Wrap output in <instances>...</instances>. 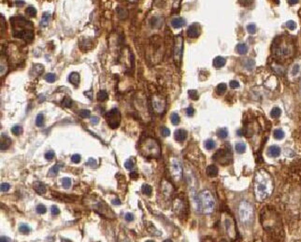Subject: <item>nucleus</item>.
Returning a JSON list of instances; mask_svg holds the SVG:
<instances>
[{
	"instance_id": "ddd939ff",
	"label": "nucleus",
	"mask_w": 301,
	"mask_h": 242,
	"mask_svg": "<svg viewBox=\"0 0 301 242\" xmlns=\"http://www.w3.org/2000/svg\"><path fill=\"white\" fill-rule=\"evenodd\" d=\"M171 25L173 28H180L182 26H184L185 25V20L184 19H182L180 17H176V18H173L171 20Z\"/></svg>"
},
{
	"instance_id": "e2e57ef3",
	"label": "nucleus",
	"mask_w": 301,
	"mask_h": 242,
	"mask_svg": "<svg viewBox=\"0 0 301 242\" xmlns=\"http://www.w3.org/2000/svg\"><path fill=\"white\" fill-rule=\"evenodd\" d=\"M0 241L1 242H4V241H10V238L7 237H1V238H0Z\"/></svg>"
},
{
	"instance_id": "bb28decb",
	"label": "nucleus",
	"mask_w": 301,
	"mask_h": 242,
	"mask_svg": "<svg viewBox=\"0 0 301 242\" xmlns=\"http://www.w3.org/2000/svg\"><path fill=\"white\" fill-rule=\"evenodd\" d=\"M62 167V164H55L53 167H51L50 168V171H49V174L51 176H55L57 175L58 171L60 170V168Z\"/></svg>"
},
{
	"instance_id": "1a4fd4ad",
	"label": "nucleus",
	"mask_w": 301,
	"mask_h": 242,
	"mask_svg": "<svg viewBox=\"0 0 301 242\" xmlns=\"http://www.w3.org/2000/svg\"><path fill=\"white\" fill-rule=\"evenodd\" d=\"M170 174H171V177L173 178V180H175L176 181H180L181 179V176H182V167L180 166V162L175 159V158H171L170 160Z\"/></svg>"
},
{
	"instance_id": "f3484780",
	"label": "nucleus",
	"mask_w": 301,
	"mask_h": 242,
	"mask_svg": "<svg viewBox=\"0 0 301 242\" xmlns=\"http://www.w3.org/2000/svg\"><path fill=\"white\" fill-rule=\"evenodd\" d=\"M68 80L69 82L72 83L74 86H78L80 83V74L77 72H72L70 73L69 77H68Z\"/></svg>"
},
{
	"instance_id": "0e129e2a",
	"label": "nucleus",
	"mask_w": 301,
	"mask_h": 242,
	"mask_svg": "<svg viewBox=\"0 0 301 242\" xmlns=\"http://www.w3.org/2000/svg\"><path fill=\"white\" fill-rule=\"evenodd\" d=\"M244 133H245V131H244V130H242V129H240V130H238V135H239L240 137H241V136H244Z\"/></svg>"
},
{
	"instance_id": "b1692460",
	"label": "nucleus",
	"mask_w": 301,
	"mask_h": 242,
	"mask_svg": "<svg viewBox=\"0 0 301 242\" xmlns=\"http://www.w3.org/2000/svg\"><path fill=\"white\" fill-rule=\"evenodd\" d=\"M170 121H171L172 124L178 125L180 124V119L179 114L176 113V112H172L171 115H170Z\"/></svg>"
},
{
	"instance_id": "8fccbe9b",
	"label": "nucleus",
	"mask_w": 301,
	"mask_h": 242,
	"mask_svg": "<svg viewBox=\"0 0 301 242\" xmlns=\"http://www.w3.org/2000/svg\"><path fill=\"white\" fill-rule=\"evenodd\" d=\"M71 161L75 164H78L81 162V155L80 154H74L71 156Z\"/></svg>"
},
{
	"instance_id": "c85d7f7f",
	"label": "nucleus",
	"mask_w": 301,
	"mask_h": 242,
	"mask_svg": "<svg viewBox=\"0 0 301 242\" xmlns=\"http://www.w3.org/2000/svg\"><path fill=\"white\" fill-rule=\"evenodd\" d=\"M273 136L276 139H283L284 138V132L282 129H276L273 133Z\"/></svg>"
},
{
	"instance_id": "4d7b16f0",
	"label": "nucleus",
	"mask_w": 301,
	"mask_h": 242,
	"mask_svg": "<svg viewBox=\"0 0 301 242\" xmlns=\"http://www.w3.org/2000/svg\"><path fill=\"white\" fill-rule=\"evenodd\" d=\"M194 112H195V111H194V108H193L192 107L187 108V109H186V114H187L188 116H193V115H194Z\"/></svg>"
},
{
	"instance_id": "680f3d73",
	"label": "nucleus",
	"mask_w": 301,
	"mask_h": 242,
	"mask_svg": "<svg viewBox=\"0 0 301 242\" xmlns=\"http://www.w3.org/2000/svg\"><path fill=\"white\" fill-rule=\"evenodd\" d=\"M16 5L17 6H23V5H25V2L23 1V0H17V1H16Z\"/></svg>"
},
{
	"instance_id": "bf43d9fd",
	"label": "nucleus",
	"mask_w": 301,
	"mask_h": 242,
	"mask_svg": "<svg viewBox=\"0 0 301 242\" xmlns=\"http://www.w3.org/2000/svg\"><path fill=\"white\" fill-rule=\"evenodd\" d=\"M98 122H99V119H98V117H92V118H91V123H92L93 124H98Z\"/></svg>"
},
{
	"instance_id": "c9c22d12",
	"label": "nucleus",
	"mask_w": 301,
	"mask_h": 242,
	"mask_svg": "<svg viewBox=\"0 0 301 242\" xmlns=\"http://www.w3.org/2000/svg\"><path fill=\"white\" fill-rule=\"evenodd\" d=\"M141 190H142V193L145 194L146 195H150L153 192V188L149 184H143Z\"/></svg>"
},
{
	"instance_id": "c756f323",
	"label": "nucleus",
	"mask_w": 301,
	"mask_h": 242,
	"mask_svg": "<svg viewBox=\"0 0 301 242\" xmlns=\"http://www.w3.org/2000/svg\"><path fill=\"white\" fill-rule=\"evenodd\" d=\"M107 98H108V93L105 90H101V91L98 92V101L103 102V101L107 100Z\"/></svg>"
},
{
	"instance_id": "58836bf2",
	"label": "nucleus",
	"mask_w": 301,
	"mask_h": 242,
	"mask_svg": "<svg viewBox=\"0 0 301 242\" xmlns=\"http://www.w3.org/2000/svg\"><path fill=\"white\" fill-rule=\"evenodd\" d=\"M36 210H37V212H38V214H44V213H46V211H47L46 207H45L44 205H43V204H39V205H38L37 207H36Z\"/></svg>"
},
{
	"instance_id": "423d86ee",
	"label": "nucleus",
	"mask_w": 301,
	"mask_h": 242,
	"mask_svg": "<svg viewBox=\"0 0 301 242\" xmlns=\"http://www.w3.org/2000/svg\"><path fill=\"white\" fill-rule=\"evenodd\" d=\"M182 50H184V38L181 35H178L175 38L174 48H173V57L175 64L180 67L182 57Z\"/></svg>"
},
{
	"instance_id": "2f4dec72",
	"label": "nucleus",
	"mask_w": 301,
	"mask_h": 242,
	"mask_svg": "<svg viewBox=\"0 0 301 242\" xmlns=\"http://www.w3.org/2000/svg\"><path fill=\"white\" fill-rule=\"evenodd\" d=\"M12 134H14L15 136H20V135L23 134L24 129L20 125H15L12 128Z\"/></svg>"
},
{
	"instance_id": "f704fd0d",
	"label": "nucleus",
	"mask_w": 301,
	"mask_h": 242,
	"mask_svg": "<svg viewBox=\"0 0 301 242\" xmlns=\"http://www.w3.org/2000/svg\"><path fill=\"white\" fill-rule=\"evenodd\" d=\"M43 124H44V116H43L42 113L38 114L37 116V119H36V125L38 126V127H41L43 126Z\"/></svg>"
},
{
	"instance_id": "4c0bfd02",
	"label": "nucleus",
	"mask_w": 301,
	"mask_h": 242,
	"mask_svg": "<svg viewBox=\"0 0 301 242\" xmlns=\"http://www.w3.org/2000/svg\"><path fill=\"white\" fill-rule=\"evenodd\" d=\"M188 94H189V97L193 100H197L199 98V94L197 90H189Z\"/></svg>"
},
{
	"instance_id": "0eeeda50",
	"label": "nucleus",
	"mask_w": 301,
	"mask_h": 242,
	"mask_svg": "<svg viewBox=\"0 0 301 242\" xmlns=\"http://www.w3.org/2000/svg\"><path fill=\"white\" fill-rule=\"evenodd\" d=\"M152 105L154 111L158 114H163L167 108L166 98L160 94H155L152 96Z\"/></svg>"
},
{
	"instance_id": "2eb2a0df",
	"label": "nucleus",
	"mask_w": 301,
	"mask_h": 242,
	"mask_svg": "<svg viewBox=\"0 0 301 242\" xmlns=\"http://www.w3.org/2000/svg\"><path fill=\"white\" fill-rule=\"evenodd\" d=\"M33 187L35 191L38 194H44L46 193V186L43 184L40 181H36L33 184Z\"/></svg>"
},
{
	"instance_id": "4be33fe9",
	"label": "nucleus",
	"mask_w": 301,
	"mask_h": 242,
	"mask_svg": "<svg viewBox=\"0 0 301 242\" xmlns=\"http://www.w3.org/2000/svg\"><path fill=\"white\" fill-rule=\"evenodd\" d=\"M300 71V67H299V65L298 64H294L291 68H290V71H289V74L290 76H292V77H295L296 75H298Z\"/></svg>"
},
{
	"instance_id": "5fc2aeb1",
	"label": "nucleus",
	"mask_w": 301,
	"mask_h": 242,
	"mask_svg": "<svg viewBox=\"0 0 301 242\" xmlns=\"http://www.w3.org/2000/svg\"><path fill=\"white\" fill-rule=\"evenodd\" d=\"M229 86L231 88H239L240 87V83H239V81H230Z\"/></svg>"
},
{
	"instance_id": "cd10ccee",
	"label": "nucleus",
	"mask_w": 301,
	"mask_h": 242,
	"mask_svg": "<svg viewBox=\"0 0 301 242\" xmlns=\"http://www.w3.org/2000/svg\"><path fill=\"white\" fill-rule=\"evenodd\" d=\"M25 14L29 17H35L37 14V9L34 7L30 6L25 9Z\"/></svg>"
},
{
	"instance_id": "39448f33",
	"label": "nucleus",
	"mask_w": 301,
	"mask_h": 242,
	"mask_svg": "<svg viewBox=\"0 0 301 242\" xmlns=\"http://www.w3.org/2000/svg\"><path fill=\"white\" fill-rule=\"evenodd\" d=\"M200 199H201V204H202V210L206 214H210L213 211L214 207H215V201L212 194H210V191H203L200 194Z\"/></svg>"
},
{
	"instance_id": "20e7f679",
	"label": "nucleus",
	"mask_w": 301,
	"mask_h": 242,
	"mask_svg": "<svg viewBox=\"0 0 301 242\" xmlns=\"http://www.w3.org/2000/svg\"><path fill=\"white\" fill-rule=\"evenodd\" d=\"M239 217L243 224H248L252 223L253 218V206L246 201H241L239 206Z\"/></svg>"
},
{
	"instance_id": "412c9836",
	"label": "nucleus",
	"mask_w": 301,
	"mask_h": 242,
	"mask_svg": "<svg viewBox=\"0 0 301 242\" xmlns=\"http://www.w3.org/2000/svg\"><path fill=\"white\" fill-rule=\"evenodd\" d=\"M236 50L240 54H245V53H247V51H248V47H247V45L244 43H240L236 45Z\"/></svg>"
},
{
	"instance_id": "de8ad7c7",
	"label": "nucleus",
	"mask_w": 301,
	"mask_h": 242,
	"mask_svg": "<svg viewBox=\"0 0 301 242\" xmlns=\"http://www.w3.org/2000/svg\"><path fill=\"white\" fill-rule=\"evenodd\" d=\"M239 1H240V4L241 6H243V7H248V6H250V5L253 4V0H239Z\"/></svg>"
},
{
	"instance_id": "09e8293b",
	"label": "nucleus",
	"mask_w": 301,
	"mask_h": 242,
	"mask_svg": "<svg viewBox=\"0 0 301 242\" xmlns=\"http://www.w3.org/2000/svg\"><path fill=\"white\" fill-rule=\"evenodd\" d=\"M53 157H55V151H48L45 153V158L47 160H51V159H53Z\"/></svg>"
},
{
	"instance_id": "13d9d810",
	"label": "nucleus",
	"mask_w": 301,
	"mask_h": 242,
	"mask_svg": "<svg viewBox=\"0 0 301 242\" xmlns=\"http://www.w3.org/2000/svg\"><path fill=\"white\" fill-rule=\"evenodd\" d=\"M129 176H130V178H131L132 180H137V177H138L137 173V172H135V171L131 172L130 174H129Z\"/></svg>"
},
{
	"instance_id": "052dcab7",
	"label": "nucleus",
	"mask_w": 301,
	"mask_h": 242,
	"mask_svg": "<svg viewBox=\"0 0 301 242\" xmlns=\"http://www.w3.org/2000/svg\"><path fill=\"white\" fill-rule=\"evenodd\" d=\"M288 2L290 5H295L298 3V0H288Z\"/></svg>"
},
{
	"instance_id": "3c124183",
	"label": "nucleus",
	"mask_w": 301,
	"mask_h": 242,
	"mask_svg": "<svg viewBox=\"0 0 301 242\" xmlns=\"http://www.w3.org/2000/svg\"><path fill=\"white\" fill-rule=\"evenodd\" d=\"M161 132H162L163 137H168L170 135V130L167 127H163L161 129Z\"/></svg>"
},
{
	"instance_id": "f8f14e48",
	"label": "nucleus",
	"mask_w": 301,
	"mask_h": 242,
	"mask_svg": "<svg viewBox=\"0 0 301 242\" xmlns=\"http://www.w3.org/2000/svg\"><path fill=\"white\" fill-rule=\"evenodd\" d=\"M12 144V139H10L7 135H1V143H0V149L1 151H6Z\"/></svg>"
},
{
	"instance_id": "e433bc0d",
	"label": "nucleus",
	"mask_w": 301,
	"mask_h": 242,
	"mask_svg": "<svg viewBox=\"0 0 301 242\" xmlns=\"http://www.w3.org/2000/svg\"><path fill=\"white\" fill-rule=\"evenodd\" d=\"M204 145H205V148L207 150H212L215 148V146H216V144H215V142L214 140L212 139H208L205 141V143H204Z\"/></svg>"
},
{
	"instance_id": "a18cd8bd",
	"label": "nucleus",
	"mask_w": 301,
	"mask_h": 242,
	"mask_svg": "<svg viewBox=\"0 0 301 242\" xmlns=\"http://www.w3.org/2000/svg\"><path fill=\"white\" fill-rule=\"evenodd\" d=\"M286 27L290 30H295L296 27V25L294 21H288L287 23H286Z\"/></svg>"
},
{
	"instance_id": "9d476101",
	"label": "nucleus",
	"mask_w": 301,
	"mask_h": 242,
	"mask_svg": "<svg viewBox=\"0 0 301 242\" xmlns=\"http://www.w3.org/2000/svg\"><path fill=\"white\" fill-rule=\"evenodd\" d=\"M201 34V26L199 24L197 23H195V24H193L191 25L189 27H188V30H187V36L190 38H198Z\"/></svg>"
},
{
	"instance_id": "7c9ffc66",
	"label": "nucleus",
	"mask_w": 301,
	"mask_h": 242,
	"mask_svg": "<svg viewBox=\"0 0 301 242\" xmlns=\"http://www.w3.org/2000/svg\"><path fill=\"white\" fill-rule=\"evenodd\" d=\"M225 91H227V84L225 83H220L216 87V93L218 94H223Z\"/></svg>"
},
{
	"instance_id": "aec40b11",
	"label": "nucleus",
	"mask_w": 301,
	"mask_h": 242,
	"mask_svg": "<svg viewBox=\"0 0 301 242\" xmlns=\"http://www.w3.org/2000/svg\"><path fill=\"white\" fill-rule=\"evenodd\" d=\"M50 18H51V14L50 13H48V12H44V13H43L41 21H40V25L42 27H46L48 25V24H49Z\"/></svg>"
},
{
	"instance_id": "5701e85b",
	"label": "nucleus",
	"mask_w": 301,
	"mask_h": 242,
	"mask_svg": "<svg viewBox=\"0 0 301 242\" xmlns=\"http://www.w3.org/2000/svg\"><path fill=\"white\" fill-rule=\"evenodd\" d=\"M217 136L219 138L221 139H224V138H227V136H228V130L227 128H220L218 131H217Z\"/></svg>"
},
{
	"instance_id": "a19ab883",
	"label": "nucleus",
	"mask_w": 301,
	"mask_h": 242,
	"mask_svg": "<svg viewBox=\"0 0 301 242\" xmlns=\"http://www.w3.org/2000/svg\"><path fill=\"white\" fill-rule=\"evenodd\" d=\"M247 31H248V33H249V34H251V35L255 34V32H256V26H255V25L254 24L248 25H247Z\"/></svg>"
},
{
	"instance_id": "37998d69",
	"label": "nucleus",
	"mask_w": 301,
	"mask_h": 242,
	"mask_svg": "<svg viewBox=\"0 0 301 242\" xmlns=\"http://www.w3.org/2000/svg\"><path fill=\"white\" fill-rule=\"evenodd\" d=\"M63 106L66 108H71L72 107V100L69 97H64V99L63 100Z\"/></svg>"
},
{
	"instance_id": "6e6552de",
	"label": "nucleus",
	"mask_w": 301,
	"mask_h": 242,
	"mask_svg": "<svg viewBox=\"0 0 301 242\" xmlns=\"http://www.w3.org/2000/svg\"><path fill=\"white\" fill-rule=\"evenodd\" d=\"M106 119L109 126L112 129H115L121 124V113L118 111V108H112L107 112Z\"/></svg>"
},
{
	"instance_id": "69168bd1",
	"label": "nucleus",
	"mask_w": 301,
	"mask_h": 242,
	"mask_svg": "<svg viewBox=\"0 0 301 242\" xmlns=\"http://www.w3.org/2000/svg\"><path fill=\"white\" fill-rule=\"evenodd\" d=\"M112 204H114V205H121V201L119 199H114V200H112Z\"/></svg>"
},
{
	"instance_id": "7ed1b4c3",
	"label": "nucleus",
	"mask_w": 301,
	"mask_h": 242,
	"mask_svg": "<svg viewBox=\"0 0 301 242\" xmlns=\"http://www.w3.org/2000/svg\"><path fill=\"white\" fill-rule=\"evenodd\" d=\"M141 154L146 157L157 158L161 154V147L159 143L153 138H145L139 145Z\"/></svg>"
},
{
	"instance_id": "393cba45",
	"label": "nucleus",
	"mask_w": 301,
	"mask_h": 242,
	"mask_svg": "<svg viewBox=\"0 0 301 242\" xmlns=\"http://www.w3.org/2000/svg\"><path fill=\"white\" fill-rule=\"evenodd\" d=\"M235 149H236V152H239V153H244L245 151H246V145L244 144V143H242V142H239V143H236V144Z\"/></svg>"
},
{
	"instance_id": "ea45409f",
	"label": "nucleus",
	"mask_w": 301,
	"mask_h": 242,
	"mask_svg": "<svg viewBox=\"0 0 301 242\" xmlns=\"http://www.w3.org/2000/svg\"><path fill=\"white\" fill-rule=\"evenodd\" d=\"M62 184L64 189H68L71 185V180L69 178H64L62 181Z\"/></svg>"
},
{
	"instance_id": "4468645a",
	"label": "nucleus",
	"mask_w": 301,
	"mask_h": 242,
	"mask_svg": "<svg viewBox=\"0 0 301 242\" xmlns=\"http://www.w3.org/2000/svg\"><path fill=\"white\" fill-rule=\"evenodd\" d=\"M53 195H55V198L61 200V201H64V202H73L76 197L74 196H69V195H64V194H61L59 193H53Z\"/></svg>"
},
{
	"instance_id": "72a5a7b5",
	"label": "nucleus",
	"mask_w": 301,
	"mask_h": 242,
	"mask_svg": "<svg viewBox=\"0 0 301 242\" xmlns=\"http://www.w3.org/2000/svg\"><path fill=\"white\" fill-rule=\"evenodd\" d=\"M19 231H20V232H21L22 234H28V233L30 232V231H31V229H30V227H29L27 224H22L19 226Z\"/></svg>"
},
{
	"instance_id": "6ab92c4d",
	"label": "nucleus",
	"mask_w": 301,
	"mask_h": 242,
	"mask_svg": "<svg viewBox=\"0 0 301 242\" xmlns=\"http://www.w3.org/2000/svg\"><path fill=\"white\" fill-rule=\"evenodd\" d=\"M207 174H208L209 177H210V178L216 177V176L218 175V168H217V167L214 166V164L209 166L207 167Z\"/></svg>"
},
{
	"instance_id": "c03bdc74",
	"label": "nucleus",
	"mask_w": 301,
	"mask_h": 242,
	"mask_svg": "<svg viewBox=\"0 0 301 242\" xmlns=\"http://www.w3.org/2000/svg\"><path fill=\"white\" fill-rule=\"evenodd\" d=\"M56 79V77L55 74H52V73H48L46 76H45V80L48 81V82H53L55 81Z\"/></svg>"
},
{
	"instance_id": "79ce46f5",
	"label": "nucleus",
	"mask_w": 301,
	"mask_h": 242,
	"mask_svg": "<svg viewBox=\"0 0 301 242\" xmlns=\"http://www.w3.org/2000/svg\"><path fill=\"white\" fill-rule=\"evenodd\" d=\"M90 115H91V111H89V109H82V111H80V116L83 119L89 118Z\"/></svg>"
},
{
	"instance_id": "a878e982",
	"label": "nucleus",
	"mask_w": 301,
	"mask_h": 242,
	"mask_svg": "<svg viewBox=\"0 0 301 242\" xmlns=\"http://www.w3.org/2000/svg\"><path fill=\"white\" fill-rule=\"evenodd\" d=\"M270 115H271V117L274 118V119L279 118L280 116L282 115V109L280 108H278V107L273 108H272V111H271V112H270Z\"/></svg>"
},
{
	"instance_id": "f257e3e1",
	"label": "nucleus",
	"mask_w": 301,
	"mask_h": 242,
	"mask_svg": "<svg viewBox=\"0 0 301 242\" xmlns=\"http://www.w3.org/2000/svg\"><path fill=\"white\" fill-rule=\"evenodd\" d=\"M253 189L255 199L262 202L266 199L273 191V181L271 176L266 170H258L254 176Z\"/></svg>"
},
{
	"instance_id": "f03ea898",
	"label": "nucleus",
	"mask_w": 301,
	"mask_h": 242,
	"mask_svg": "<svg viewBox=\"0 0 301 242\" xmlns=\"http://www.w3.org/2000/svg\"><path fill=\"white\" fill-rule=\"evenodd\" d=\"M12 34L15 38L31 41L34 38L33 25L31 22L23 17H14L12 19Z\"/></svg>"
},
{
	"instance_id": "9b49d317",
	"label": "nucleus",
	"mask_w": 301,
	"mask_h": 242,
	"mask_svg": "<svg viewBox=\"0 0 301 242\" xmlns=\"http://www.w3.org/2000/svg\"><path fill=\"white\" fill-rule=\"evenodd\" d=\"M187 138V131L184 129H178L175 131L174 133V138L178 142H182L184 141Z\"/></svg>"
},
{
	"instance_id": "473e14b6",
	"label": "nucleus",
	"mask_w": 301,
	"mask_h": 242,
	"mask_svg": "<svg viewBox=\"0 0 301 242\" xmlns=\"http://www.w3.org/2000/svg\"><path fill=\"white\" fill-rule=\"evenodd\" d=\"M135 166V158H130L128 159L127 161H125L124 163V167L128 170H130L134 167Z\"/></svg>"
},
{
	"instance_id": "49530a36",
	"label": "nucleus",
	"mask_w": 301,
	"mask_h": 242,
	"mask_svg": "<svg viewBox=\"0 0 301 242\" xmlns=\"http://www.w3.org/2000/svg\"><path fill=\"white\" fill-rule=\"evenodd\" d=\"M9 188H10V185H9L8 183L4 182V183H1V187H0V190H1L2 193H6V192H8V191L9 190Z\"/></svg>"
},
{
	"instance_id": "a211bd4d",
	"label": "nucleus",
	"mask_w": 301,
	"mask_h": 242,
	"mask_svg": "<svg viewBox=\"0 0 301 242\" xmlns=\"http://www.w3.org/2000/svg\"><path fill=\"white\" fill-rule=\"evenodd\" d=\"M225 63H227V61H225V59L222 56H217L213 59V65H214V68H223L225 65Z\"/></svg>"
},
{
	"instance_id": "603ef678",
	"label": "nucleus",
	"mask_w": 301,
	"mask_h": 242,
	"mask_svg": "<svg viewBox=\"0 0 301 242\" xmlns=\"http://www.w3.org/2000/svg\"><path fill=\"white\" fill-rule=\"evenodd\" d=\"M51 212L52 215H58L60 213V211H59V208L55 206H52L51 208Z\"/></svg>"
},
{
	"instance_id": "864d4df0",
	"label": "nucleus",
	"mask_w": 301,
	"mask_h": 242,
	"mask_svg": "<svg viewBox=\"0 0 301 242\" xmlns=\"http://www.w3.org/2000/svg\"><path fill=\"white\" fill-rule=\"evenodd\" d=\"M124 219L126 220L127 222H132L134 220V215L132 213H126L124 216Z\"/></svg>"
},
{
	"instance_id": "dca6fc26",
	"label": "nucleus",
	"mask_w": 301,
	"mask_h": 242,
	"mask_svg": "<svg viewBox=\"0 0 301 242\" xmlns=\"http://www.w3.org/2000/svg\"><path fill=\"white\" fill-rule=\"evenodd\" d=\"M281 154V149L278 146H271L267 150V155L270 157H278Z\"/></svg>"
},
{
	"instance_id": "6e6d98bb",
	"label": "nucleus",
	"mask_w": 301,
	"mask_h": 242,
	"mask_svg": "<svg viewBox=\"0 0 301 242\" xmlns=\"http://www.w3.org/2000/svg\"><path fill=\"white\" fill-rule=\"evenodd\" d=\"M180 1L181 0H174V4H173V8L174 9H179L180 6Z\"/></svg>"
}]
</instances>
